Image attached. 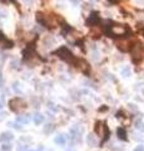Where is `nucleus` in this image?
Listing matches in <instances>:
<instances>
[{
    "label": "nucleus",
    "instance_id": "f257e3e1",
    "mask_svg": "<svg viewBox=\"0 0 144 151\" xmlns=\"http://www.w3.org/2000/svg\"><path fill=\"white\" fill-rule=\"evenodd\" d=\"M55 54L58 56V57H60L62 59L69 62V63H73L74 66H75V63H77V59L74 58L73 53L69 51L67 47H60L59 49H56V51H55Z\"/></svg>",
    "mask_w": 144,
    "mask_h": 151
},
{
    "label": "nucleus",
    "instance_id": "f03ea898",
    "mask_svg": "<svg viewBox=\"0 0 144 151\" xmlns=\"http://www.w3.org/2000/svg\"><path fill=\"white\" fill-rule=\"evenodd\" d=\"M143 49H142V47L140 46H134L133 47V49H132V57H133V61L134 62H137V61H140L143 58Z\"/></svg>",
    "mask_w": 144,
    "mask_h": 151
},
{
    "label": "nucleus",
    "instance_id": "7ed1b4c3",
    "mask_svg": "<svg viewBox=\"0 0 144 151\" xmlns=\"http://www.w3.org/2000/svg\"><path fill=\"white\" fill-rule=\"evenodd\" d=\"M99 20H100V18H99V14H98L97 11H93V13H91V14L89 15L88 20H86V25H89V26H93V25H98Z\"/></svg>",
    "mask_w": 144,
    "mask_h": 151
},
{
    "label": "nucleus",
    "instance_id": "20e7f679",
    "mask_svg": "<svg viewBox=\"0 0 144 151\" xmlns=\"http://www.w3.org/2000/svg\"><path fill=\"white\" fill-rule=\"evenodd\" d=\"M37 21L40 25L43 26H48V24H49V20H48V16L44 15L43 13H38L37 14Z\"/></svg>",
    "mask_w": 144,
    "mask_h": 151
},
{
    "label": "nucleus",
    "instance_id": "39448f33",
    "mask_svg": "<svg viewBox=\"0 0 144 151\" xmlns=\"http://www.w3.org/2000/svg\"><path fill=\"white\" fill-rule=\"evenodd\" d=\"M14 139V136H13L11 132H3V134H0V142H10V141Z\"/></svg>",
    "mask_w": 144,
    "mask_h": 151
},
{
    "label": "nucleus",
    "instance_id": "423d86ee",
    "mask_svg": "<svg viewBox=\"0 0 144 151\" xmlns=\"http://www.w3.org/2000/svg\"><path fill=\"white\" fill-rule=\"evenodd\" d=\"M54 142H55V144H58V145H60V146H64L65 144H67V136L63 135V134H60V135H58V136H55Z\"/></svg>",
    "mask_w": 144,
    "mask_h": 151
},
{
    "label": "nucleus",
    "instance_id": "0eeeda50",
    "mask_svg": "<svg viewBox=\"0 0 144 151\" xmlns=\"http://www.w3.org/2000/svg\"><path fill=\"white\" fill-rule=\"evenodd\" d=\"M16 121L20 122L21 125H27V123L30 122V116H29V115H21V116H18Z\"/></svg>",
    "mask_w": 144,
    "mask_h": 151
},
{
    "label": "nucleus",
    "instance_id": "6e6552de",
    "mask_svg": "<svg viewBox=\"0 0 144 151\" xmlns=\"http://www.w3.org/2000/svg\"><path fill=\"white\" fill-rule=\"evenodd\" d=\"M33 120H34L35 125H40V123H43V121H44V116H43L41 113H35L33 116Z\"/></svg>",
    "mask_w": 144,
    "mask_h": 151
},
{
    "label": "nucleus",
    "instance_id": "1a4fd4ad",
    "mask_svg": "<svg viewBox=\"0 0 144 151\" xmlns=\"http://www.w3.org/2000/svg\"><path fill=\"white\" fill-rule=\"evenodd\" d=\"M117 134H118V137H119V139L120 140H126V132H125V130H124V128L123 127H119V128H118V130H117Z\"/></svg>",
    "mask_w": 144,
    "mask_h": 151
},
{
    "label": "nucleus",
    "instance_id": "9d476101",
    "mask_svg": "<svg viewBox=\"0 0 144 151\" xmlns=\"http://www.w3.org/2000/svg\"><path fill=\"white\" fill-rule=\"evenodd\" d=\"M86 142H88L89 146H95L97 145V139H95V136L94 135H88L86 136Z\"/></svg>",
    "mask_w": 144,
    "mask_h": 151
},
{
    "label": "nucleus",
    "instance_id": "9b49d317",
    "mask_svg": "<svg viewBox=\"0 0 144 151\" xmlns=\"http://www.w3.org/2000/svg\"><path fill=\"white\" fill-rule=\"evenodd\" d=\"M70 134L73 135V137H79V135L81 134V130L78 128V126H74L70 128Z\"/></svg>",
    "mask_w": 144,
    "mask_h": 151
},
{
    "label": "nucleus",
    "instance_id": "f8f14e48",
    "mask_svg": "<svg viewBox=\"0 0 144 151\" xmlns=\"http://www.w3.org/2000/svg\"><path fill=\"white\" fill-rule=\"evenodd\" d=\"M118 48H119L122 52H128L130 47L128 46V43H119L118 44Z\"/></svg>",
    "mask_w": 144,
    "mask_h": 151
},
{
    "label": "nucleus",
    "instance_id": "ddd939ff",
    "mask_svg": "<svg viewBox=\"0 0 144 151\" xmlns=\"http://www.w3.org/2000/svg\"><path fill=\"white\" fill-rule=\"evenodd\" d=\"M122 76H123V77H129L130 76V68L129 67H124L123 69H122Z\"/></svg>",
    "mask_w": 144,
    "mask_h": 151
},
{
    "label": "nucleus",
    "instance_id": "4468645a",
    "mask_svg": "<svg viewBox=\"0 0 144 151\" xmlns=\"http://www.w3.org/2000/svg\"><path fill=\"white\" fill-rule=\"evenodd\" d=\"M9 125L11 127H14L15 130H21V123L18 122V121H15V122H9Z\"/></svg>",
    "mask_w": 144,
    "mask_h": 151
},
{
    "label": "nucleus",
    "instance_id": "2eb2a0df",
    "mask_svg": "<svg viewBox=\"0 0 144 151\" xmlns=\"http://www.w3.org/2000/svg\"><path fill=\"white\" fill-rule=\"evenodd\" d=\"M135 128H137V130H140V131H144V123L140 121H137L135 122Z\"/></svg>",
    "mask_w": 144,
    "mask_h": 151
},
{
    "label": "nucleus",
    "instance_id": "dca6fc26",
    "mask_svg": "<svg viewBox=\"0 0 144 151\" xmlns=\"http://www.w3.org/2000/svg\"><path fill=\"white\" fill-rule=\"evenodd\" d=\"M53 130H54V126L53 125H46L45 128H44V132H45V134H50Z\"/></svg>",
    "mask_w": 144,
    "mask_h": 151
},
{
    "label": "nucleus",
    "instance_id": "f3484780",
    "mask_svg": "<svg viewBox=\"0 0 144 151\" xmlns=\"http://www.w3.org/2000/svg\"><path fill=\"white\" fill-rule=\"evenodd\" d=\"M48 107H49L51 111H54V112H55V111H58V107H55V105L51 103V102H49V103H48Z\"/></svg>",
    "mask_w": 144,
    "mask_h": 151
},
{
    "label": "nucleus",
    "instance_id": "a211bd4d",
    "mask_svg": "<svg viewBox=\"0 0 144 151\" xmlns=\"http://www.w3.org/2000/svg\"><path fill=\"white\" fill-rule=\"evenodd\" d=\"M19 86H20V84H19L18 82H15V83H14V87H13V88H14V91H15V92H21V90H20V87H19Z\"/></svg>",
    "mask_w": 144,
    "mask_h": 151
},
{
    "label": "nucleus",
    "instance_id": "6ab92c4d",
    "mask_svg": "<svg viewBox=\"0 0 144 151\" xmlns=\"http://www.w3.org/2000/svg\"><path fill=\"white\" fill-rule=\"evenodd\" d=\"M134 151H144V146L139 145V146H137V147L134 149Z\"/></svg>",
    "mask_w": 144,
    "mask_h": 151
},
{
    "label": "nucleus",
    "instance_id": "aec40b11",
    "mask_svg": "<svg viewBox=\"0 0 144 151\" xmlns=\"http://www.w3.org/2000/svg\"><path fill=\"white\" fill-rule=\"evenodd\" d=\"M10 149H11V146H10L9 144H5V145L3 146V150H5V151H6V150H10Z\"/></svg>",
    "mask_w": 144,
    "mask_h": 151
},
{
    "label": "nucleus",
    "instance_id": "412c9836",
    "mask_svg": "<svg viewBox=\"0 0 144 151\" xmlns=\"http://www.w3.org/2000/svg\"><path fill=\"white\" fill-rule=\"evenodd\" d=\"M15 0H0V3H14Z\"/></svg>",
    "mask_w": 144,
    "mask_h": 151
},
{
    "label": "nucleus",
    "instance_id": "4be33fe9",
    "mask_svg": "<svg viewBox=\"0 0 144 151\" xmlns=\"http://www.w3.org/2000/svg\"><path fill=\"white\" fill-rule=\"evenodd\" d=\"M1 41H5V37H4V34L0 32V42H1Z\"/></svg>",
    "mask_w": 144,
    "mask_h": 151
},
{
    "label": "nucleus",
    "instance_id": "5701e85b",
    "mask_svg": "<svg viewBox=\"0 0 144 151\" xmlns=\"http://www.w3.org/2000/svg\"><path fill=\"white\" fill-rule=\"evenodd\" d=\"M129 108L132 110V111H135V110H137V107H135L134 105H129Z\"/></svg>",
    "mask_w": 144,
    "mask_h": 151
},
{
    "label": "nucleus",
    "instance_id": "b1692460",
    "mask_svg": "<svg viewBox=\"0 0 144 151\" xmlns=\"http://www.w3.org/2000/svg\"><path fill=\"white\" fill-rule=\"evenodd\" d=\"M3 87V77H1V74H0V88Z\"/></svg>",
    "mask_w": 144,
    "mask_h": 151
},
{
    "label": "nucleus",
    "instance_id": "393cba45",
    "mask_svg": "<svg viewBox=\"0 0 144 151\" xmlns=\"http://www.w3.org/2000/svg\"><path fill=\"white\" fill-rule=\"evenodd\" d=\"M3 106H4V103H3V98H0V108H3Z\"/></svg>",
    "mask_w": 144,
    "mask_h": 151
},
{
    "label": "nucleus",
    "instance_id": "a878e982",
    "mask_svg": "<svg viewBox=\"0 0 144 151\" xmlns=\"http://www.w3.org/2000/svg\"><path fill=\"white\" fill-rule=\"evenodd\" d=\"M70 1L74 3V4H78V3H79V0H70Z\"/></svg>",
    "mask_w": 144,
    "mask_h": 151
},
{
    "label": "nucleus",
    "instance_id": "bb28decb",
    "mask_svg": "<svg viewBox=\"0 0 144 151\" xmlns=\"http://www.w3.org/2000/svg\"><path fill=\"white\" fill-rule=\"evenodd\" d=\"M108 1H109V3H113V4H114V3H117V0H108Z\"/></svg>",
    "mask_w": 144,
    "mask_h": 151
},
{
    "label": "nucleus",
    "instance_id": "cd10ccee",
    "mask_svg": "<svg viewBox=\"0 0 144 151\" xmlns=\"http://www.w3.org/2000/svg\"><path fill=\"white\" fill-rule=\"evenodd\" d=\"M24 1H25V3H32L33 0H24Z\"/></svg>",
    "mask_w": 144,
    "mask_h": 151
},
{
    "label": "nucleus",
    "instance_id": "c85d7f7f",
    "mask_svg": "<svg viewBox=\"0 0 144 151\" xmlns=\"http://www.w3.org/2000/svg\"><path fill=\"white\" fill-rule=\"evenodd\" d=\"M35 151H43V147H39L38 150H35Z\"/></svg>",
    "mask_w": 144,
    "mask_h": 151
}]
</instances>
